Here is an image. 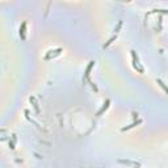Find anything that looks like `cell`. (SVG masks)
Here are the masks:
<instances>
[{"instance_id":"1","label":"cell","mask_w":168,"mask_h":168,"mask_svg":"<svg viewBox=\"0 0 168 168\" xmlns=\"http://www.w3.org/2000/svg\"><path fill=\"white\" fill-rule=\"evenodd\" d=\"M25 28H26V22H22V26L20 28V36H21L22 40H25Z\"/></svg>"},{"instance_id":"2","label":"cell","mask_w":168,"mask_h":168,"mask_svg":"<svg viewBox=\"0 0 168 168\" xmlns=\"http://www.w3.org/2000/svg\"><path fill=\"white\" fill-rule=\"evenodd\" d=\"M156 82H158V84H159V86L162 87V88H163V89H164V91H165V92H167V93H168V87H165V84H164V83H163V82H162V80H160V79H158V80H156Z\"/></svg>"},{"instance_id":"3","label":"cell","mask_w":168,"mask_h":168,"mask_svg":"<svg viewBox=\"0 0 168 168\" xmlns=\"http://www.w3.org/2000/svg\"><path fill=\"white\" fill-rule=\"evenodd\" d=\"M125 1H131V0H125Z\"/></svg>"}]
</instances>
